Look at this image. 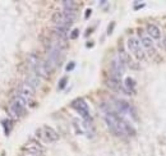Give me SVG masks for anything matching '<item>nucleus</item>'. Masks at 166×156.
<instances>
[{"label":"nucleus","mask_w":166,"mask_h":156,"mask_svg":"<svg viewBox=\"0 0 166 156\" xmlns=\"http://www.w3.org/2000/svg\"><path fill=\"white\" fill-rule=\"evenodd\" d=\"M114 26H115V22H111L109 24V29H107V35H110L113 32V29H114Z\"/></svg>","instance_id":"obj_20"},{"label":"nucleus","mask_w":166,"mask_h":156,"mask_svg":"<svg viewBox=\"0 0 166 156\" xmlns=\"http://www.w3.org/2000/svg\"><path fill=\"white\" fill-rule=\"evenodd\" d=\"M143 7H144V4L142 3V4H140V5H137V7H134V9L137 10V9H139V8H143Z\"/></svg>","instance_id":"obj_22"},{"label":"nucleus","mask_w":166,"mask_h":156,"mask_svg":"<svg viewBox=\"0 0 166 156\" xmlns=\"http://www.w3.org/2000/svg\"><path fill=\"white\" fill-rule=\"evenodd\" d=\"M91 13H92V10H91V9H87V10H86V13H84V18H89Z\"/></svg>","instance_id":"obj_21"},{"label":"nucleus","mask_w":166,"mask_h":156,"mask_svg":"<svg viewBox=\"0 0 166 156\" xmlns=\"http://www.w3.org/2000/svg\"><path fill=\"white\" fill-rule=\"evenodd\" d=\"M147 32H148V36L151 38H155V40H159L160 36H161V32L157 26L155 24H148L147 26Z\"/></svg>","instance_id":"obj_13"},{"label":"nucleus","mask_w":166,"mask_h":156,"mask_svg":"<svg viewBox=\"0 0 166 156\" xmlns=\"http://www.w3.org/2000/svg\"><path fill=\"white\" fill-rule=\"evenodd\" d=\"M72 106H73V109L78 113L84 120H92L91 115H89V107L83 99H75V100L72 102Z\"/></svg>","instance_id":"obj_5"},{"label":"nucleus","mask_w":166,"mask_h":156,"mask_svg":"<svg viewBox=\"0 0 166 156\" xmlns=\"http://www.w3.org/2000/svg\"><path fill=\"white\" fill-rule=\"evenodd\" d=\"M78 35H79V29L75 28V29H73V31L70 32V38H77L78 37Z\"/></svg>","instance_id":"obj_18"},{"label":"nucleus","mask_w":166,"mask_h":156,"mask_svg":"<svg viewBox=\"0 0 166 156\" xmlns=\"http://www.w3.org/2000/svg\"><path fill=\"white\" fill-rule=\"evenodd\" d=\"M3 125H4V128H5V134H9V132H10V128H12L10 122H9V120H8V119L3 120Z\"/></svg>","instance_id":"obj_16"},{"label":"nucleus","mask_w":166,"mask_h":156,"mask_svg":"<svg viewBox=\"0 0 166 156\" xmlns=\"http://www.w3.org/2000/svg\"><path fill=\"white\" fill-rule=\"evenodd\" d=\"M139 35H140V42H142L143 47L150 54H153V53H155V45H153L152 38L150 36H147V35H143L142 32H140V29H139Z\"/></svg>","instance_id":"obj_11"},{"label":"nucleus","mask_w":166,"mask_h":156,"mask_svg":"<svg viewBox=\"0 0 166 156\" xmlns=\"http://www.w3.org/2000/svg\"><path fill=\"white\" fill-rule=\"evenodd\" d=\"M23 156H44V149L36 140H29L22 149Z\"/></svg>","instance_id":"obj_3"},{"label":"nucleus","mask_w":166,"mask_h":156,"mask_svg":"<svg viewBox=\"0 0 166 156\" xmlns=\"http://www.w3.org/2000/svg\"><path fill=\"white\" fill-rule=\"evenodd\" d=\"M106 85L109 86V88H111L114 91H116V92H123V93H128V91L125 90V86L121 85L120 79H118V78H113L110 77L107 81H106Z\"/></svg>","instance_id":"obj_10"},{"label":"nucleus","mask_w":166,"mask_h":156,"mask_svg":"<svg viewBox=\"0 0 166 156\" xmlns=\"http://www.w3.org/2000/svg\"><path fill=\"white\" fill-rule=\"evenodd\" d=\"M36 134L40 140H42L44 142H48V143H50V142H55V141L59 140V134L51 127H48V125L37 129Z\"/></svg>","instance_id":"obj_4"},{"label":"nucleus","mask_w":166,"mask_h":156,"mask_svg":"<svg viewBox=\"0 0 166 156\" xmlns=\"http://www.w3.org/2000/svg\"><path fill=\"white\" fill-rule=\"evenodd\" d=\"M64 10H69V12H77V3L72 1V0H65L63 1Z\"/></svg>","instance_id":"obj_14"},{"label":"nucleus","mask_w":166,"mask_h":156,"mask_svg":"<svg viewBox=\"0 0 166 156\" xmlns=\"http://www.w3.org/2000/svg\"><path fill=\"white\" fill-rule=\"evenodd\" d=\"M105 122L107 124V127L110 129V132L118 137H129L134 136L135 131L132 125L124 120V118H121L118 113L115 111H107L105 114Z\"/></svg>","instance_id":"obj_1"},{"label":"nucleus","mask_w":166,"mask_h":156,"mask_svg":"<svg viewBox=\"0 0 166 156\" xmlns=\"http://www.w3.org/2000/svg\"><path fill=\"white\" fill-rule=\"evenodd\" d=\"M67 83H68V78H67V77H64V78H61V79L59 81V85H58V87H59V90H63V88H65V86H67Z\"/></svg>","instance_id":"obj_17"},{"label":"nucleus","mask_w":166,"mask_h":156,"mask_svg":"<svg viewBox=\"0 0 166 156\" xmlns=\"http://www.w3.org/2000/svg\"><path fill=\"white\" fill-rule=\"evenodd\" d=\"M27 105L28 102L23 100L22 97L17 96L14 95V97L12 99V101L9 104V113L12 114L13 118H20L24 113H26V109H27Z\"/></svg>","instance_id":"obj_2"},{"label":"nucleus","mask_w":166,"mask_h":156,"mask_svg":"<svg viewBox=\"0 0 166 156\" xmlns=\"http://www.w3.org/2000/svg\"><path fill=\"white\" fill-rule=\"evenodd\" d=\"M115 107H116V113H118V114L129 115V116H133V118H135V113L133 110V107H132L127 101H124V100L115 101Z\"/></svg>","instance_id":"obj_9"},{"label":"nucleus","mask_w":166,"mask_h":156,"mask_svg":"<svg viewBox=\"0 0 166 156\" xmlns=\"http://www.w3.org/2000/svg\"><path fill=\"white\" fill-rule=\"evenodd\" d=\"M127 45H128V49L132 51V54H133L138 60H143L144 58H146L143 49L140 47V42L135 37H129L128 38Z\"/></svg>","instance_id":"obj_7"},{"label":"nucleus","mask_w":166,"mask_h":156,"mask_svg":"<svg viewBox=\"0 0 166 156\" xmlns=\"http://www.w3.org/2000/svg\"><path fill=\"white\" fill-rule=\"evenodd\" d=\"M26 82H27L28 85H31L33 88H36V87H38L40 86V83H41V77L37 74V73H35V72H31L28 74V77H27V79H26Z\"/></svg>","instance_id":"obj_12"},{"label":"nucleus","mask_w":166,"mask_h":156,"mask_svg":"<svg viewBox=\"0 0 166 156\" xmlns=\"http://www.w3.org/2000/svg\"><path fill=\"white\" fill-rule=\"evenodd\" d=\"M35 92H36V88H33L31 85H28L27 82H24V83L19 85V87L17 88L15 95L19 96V97H22L23 100H26L29 104L32 100V97L35 96Z\"/></svg>","instance_id":"obj_6"},{"label":"nucleus","mask_w":166,"mask_h":156,"mask_svg":"<svg viewBox=\"0 0 166 156\" xmlns=\"http://www.w3.org/2000/svg\"><path fill=\"white\" fill-rule=\"evenodd\" d=\"M74 67H75V63H74V62H70V63L67 65V71H72V69H73Z\"/></svg>","instance_id":"obj_19"},{"label":"nucleus","mask_w":166,"mask_h":156,"mask_svg":"<svg viewBox=\"0 0 166 156\" xmlns=\"http://www.w3.org/2000/svg\"><path fill=\"white\" fill-rule=\"evenodd\" d=\"M125 64L123 63V60L118 56H115V58L111 60V65H110V71H111V77L113 78H118V79H120V77L124 74L125 72Z\"/></svg>","instance_id":"obj_8"},{"label":"nucleus","mask_w":166,"mask_h":156,"mask_svg":"<svg viewBox=\"0 0 166 156\" xmlns=\"http://www.w3.org/2000/svg\"><path fill=\"white\" fill-rule=\"evenodd\" d=\"M165 44H166V38H165Z\"/></svg>","instance_id":"obj_23"},{"label":"nucleus","mask_w":166,"mask_h":156,"mask_svg":"<svg viewBox=\"0 0 166 156\" xmlns=\"http://www.w3.org/2000/svg\"><path fill=\"white\" fill-rule=\"evenodd\" d=\"M135 87V82L132 78H127L125 79V90L128 91V93H133V90Z\"/></svg>","instance_id":"obj_15"}]
</instances>
